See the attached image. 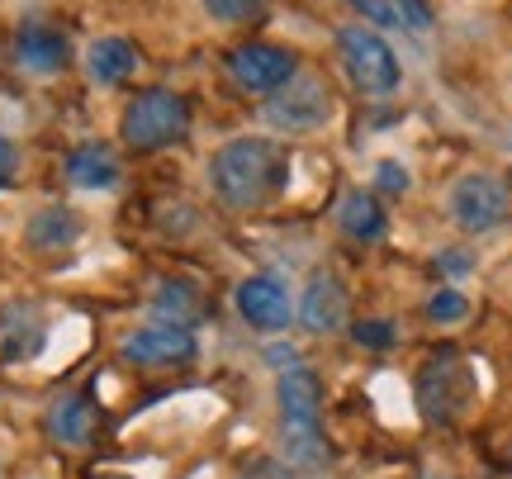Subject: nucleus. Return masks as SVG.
<instances>
[{
    "instance_id": "nucleus-1",
    "label": "nucleus",
    "mask_w": 512,
    "mask_h": 479,
    "mask_svg": "<svg viewBox=\"0 0 512 479\" xmlns=\"http://www.w3.org/2000/svg\"><path fill=\"white\" fill-rule=\"evenodd\" d=\"M209 185L228 209H266L290 185V152L271 138H233L209 157Z\"/></svg>"
},
{
    "instance_id": "nucleus-2",
    "label": "nucleus",
    "mask_w": 512,
    "mask_h": 479,
    "mask_svg": "<svg viewBox=\"0 0 512 479\" xmlns=\"http://www.w3.org/2000/svg\"><path fill=\"white\" fill-rule=\"evenodd\" d=\"M280 404V456L290 470H323L328 442H323V385L309 366L280 370L275 380Z\"/></svg>"
},
{
    "instance_id": "nucleus-3",
    "label": "nucleus",
    "mask_w": 512,
    "mask_h": 479,
    "mask_svg": "<svg viewBox=\"0 0 512 479\" xmlns=\"http://www.w3.org/2000/svg\"><path fill=\"white\" fill-rule=\"evenodd\" d=\"M124 143L138 152H162L171 143H181L190 133V105H185L176 91L166 86H152V91H138L124 105Z\"/></svg>"
},
{
    "instance_id": "nucleus-4",
    "label": "nucleus",
    "mask_w": 512,
    "mask_h": 479,
    "mask_svg": "<svg viewBox=\"0 0 512 479\" xmlns=\"http://www.w3.org/2000/svg\"><path fill=\"white\" fill-rule=\"evenodd\" d=\"M418 413L427 423H456L475 399V370L460 351H437L418 370Z\"/></svg>"
},
{
    "instance_id": "nucleus-5",
    "label": "nucleus",
    "mask_w": 512,
    "mask_h": 479,
    "mask_svg": "<svg viewBox=\"0 0 512 479\" xmlns=\"http://www.w3.org/2000/svg\"><path fill=\"white\" fill-rule=\"evenodd\" d=\"M337 53H342V67H347L351 86H356L361 95L399 91L403 67H399V57H394V48H389L375 29H366V24L342 29V34H337Z\"/></svg>"
},
{
    "instance_id": "nucleus-6",
    "label": "nucleus",
    "mask_w": 512,
    "mask_h": 479,
    "mask_svg": "<svg viewBox=\"0 0 512 479\" xmlns=\"http://www.w3.org/2000/svg\"><path fill=\"white\" fill-rule=\"evenodd\" d=\"M446 214L456 223L460 233H494L503 228L512 214V200H508V185L494 181V176H460L451 185V195H446Z\"/></svg>"
},
{
    "instance_id": "nucleus-7",
    "label": "nucleus",
    "mask_w": 512,
    "mask_h": 479,
    "mask_svg": "<svg viewBox=\"0 0 512 479\" xmlns=\"http://www.w3.org/2000/svg\"><path fill=\"white\" fill-rule=\"evenodd\" d=\"M119 356L138 370H181L200 356V337H195V328H185V323H162L157 318L147 328L128 332Z\"/></svg>"
},
{
    "instance_id": "nucleus-8",
    "label": "nucleus",
    "mask_w": 512,
    "mask_h": 479,
    "mask_svg": "<svg viewBox=\"0 0 512 479\" xmlns=\"http://www.w3.org/2000/svg\"><path fill=\"white\" fill-rule=\"evenodd\" d=\"M332 114H337V100H332V91L318 81V76H294L290 86H280L275 100L266 105V119H271L275 129H285V133L323 129Z\"/></svg>"
},
{
    "instance_id": "nucleus-9",
    "label": "nucleus",
    "mask_w": 512,
    "mask_h": 479,
    "mask_svg": "<svg viewBox=\"0 0 512 479\" xmlns=\"http://www.w3.org/2000/svg\"><path fill=\"white\" fill-rule=\"evenodd\" d=\"M228 72L238 81L242 91L252 95H275L280 86H290L299 76V57L280 43H242L228 53Z\"/></svg>"
},
{
    "instance_id": "nucleus-10",
    "label": "nucleus",
    "mask_w": 512,
    "mask_h": 479,
    "mask_svg": "<svg viewBox=\"0 0 512 479\" xmlns=\"http://www.w3.org/2000/svg\"><path fill=\"white\" fill-rule=\"evenodd\" d=\"M43 347H48V314L34 299L0 304V361L19 366V361H34Z\"/></svg>"
},
{
    "instance_id": "nucleus-11",
    "label": "nucleus",
    "mask_w": 512,
    "mask_h": 479,
    "mask_svg": "<svg viewBox=\"0 0 512 479\" xmlns=\"http://www.w3.org/2000/svg\"><path fill=\"white\" fill-rule=\"evenodd\" d=\"M15 62L34 76H57L72 62V43L48 19H24L15 29Z\"/></svg>"
},
{
    "instance_id": "nucleus-12",
    "label": "nucleus",
    "mask_w": 512,
    "mask_h": 479,
    "mask_svg": "<svg viewBox=\"0 0 512 479\" xmlns=\"http://www.w3.org/2000/svg\"><path fill=\"white\" fill-rule=\"evenodd\" d=\"M238 318L247 323L252 332H280L290 328V290L280 285L275 276H247L238 285Z\"/></svg>"
},
{
    "instance_id": "nucleus-13",
    "label": "nucleus",
    "mask_w": 512,
    "mask_h": 479,
    "mask_svg": "<svg viewBox=\"0 0 512 479\" xmlns=\"http://www.w3.org/2000/svg\"><path fill=\"white\" fill-rule=\"evenodd\" d=\"M81 233H86V219L76 214L72 204H43L24 223V247L38 252V257H57V252H72Z\"/></svg>"
},
{
    "instance_id": "nucleus-14",
    "label": "nucleus",
    "mask_w": 512,
    "mask_h": 479,
    "mask_svg": "<svg viewBox=\"0 0 512 479\" xmlns=\"http://www.w3.org/2000/svg\"><path fill=\"white\" fill-rule=\"evenodd\" d=\"M299 323L313 332V337H332V332L347 328V290L332 271H318L309 280V290L299 299Z\"/></svg>"
},
{
    "instance_id": "nucleus-15",
    "label": "nucleus",
    "mask_w": 512,
    "mask_h": 479,
    "mask_svg": "<svg viewBox=\"0 0 512 479\" xmlns=\"http://www.w3.org/2000/svg\"><path fill=\"white\" fill-rule=\"evenodd\" d=\"M48 437H53L57 446H72V451L91 446L95 442V404L86 394H62V399L48 408Z\"/></svg>"
},
{
    "instance_id": "nucleus-16",
    "label": "nucleus",
    "mask_w": 512,
    "mask_h": 479,
    "mask_svg": "<svg viewBox=\"0 0 512 479\" xmlns=\"http://www.w3.org/2000/svg\"><path fill=\"white\" fill-rule=\"evenodd\" d=\"M67 181L76 190H110L119 185V157H114L110 143H76L67 152Z\"/></svg>"
},
{
    "instance_id": "nucleus-17",
    "label": "nucleus",
    "mask_w": 512,
    "mask_h": 479,
    "mask_svg": "<svg viewBox=\"0 0 512 479\" xmlns=\"http://www.w3.org/2000/svg\"><path fill=\"white\" fill-rule=\"evenodd\" d=\"M337 223L342 233L356 242H380L389 233V219H384V204L370 195V190H347L342 204H337Z\"/></svg>"
},
{
    "instance_id": "nucleus-18",
    "label": "nucleus",
    "mask_w": 512,
    "mask_h": 479,
    "mask_svg": "<svg viewBox=\"0 0 512 479\" xmlns=\"http://www.w3.org/2000/svg\"><path fill=\"white\" fill-rule=\"evenodd\" d=\"M86 67H91L95 81H105V86H114V81H124V76H133V67H138V48H133L128 38H119V34L95 38L91 48H86Z\"/></svg>"
},
{
    "instance_id": "nucleus-19",
    "label": "nucleus",
    "mask_w": 512,
    "mask_h": 479,
    "mask_svg": "<svg viewBox=\"0 0 512 479\" xmlns=\"http://www.w3.org/2000/svg\"><path fill=\"white\" fill-rule=\"evenodd\" d=\"M152 309H157L162 323H185V328H195L200 295H195L185 280H162V285H157V295H152Z\"/></svg>"
},
{
    "instance_id": "nucleus-20",
    "label": "nucleus",
    "mask_w": 512,
    "mask_h": 479,
    "mask_svg": "<svg viewBox=\"0 0 512 479\" xmlns=\"http://www.w3.org/2000/svg\"><path fill=\"white\" fill-rule=\"evenodd\" d=\"M271 0H204V10L219 19V24H252Z\"/></svg>"
},
{
    "instance_id": "nucleus-21",
    "label": "nucleus",
    "mask_w": 512,
    "mask_h": 479,
    "mask_svg": "<svg viewBox=\"0 0 512 479\" xmlns=\"http://www.w3.org/2000/svg\"><path fill=\"white\" fill-rule=\"evenodd\" d=\"M465 314H470V299L460 295V290H437V295L427 299V318L432 323H460Z\"/></svg>"
},
{
    "instance_id": "nucleus-22",
    "label": "nucleus",
    "mask_w": 512,
    "mask_h": 479,
    "mask_svg": "<svg viewBox=\"0 0 512 479\" xmlns=\"http://www.w3.org/2000/svg\"><path fill=\"white\" fill-rule=\"evenodd\" d=\"M351 337H356V342H361V347H394V337H399V332H394V323H389V318H366V323H351Z\"/></svg>"
},
{
    "instance_id": "nucleus-23",
    "label": "nucleus",
    "mask_w": 512,
    "mask_h": 479,
    "mask_svg": "<svg viewBox=\"0 0 512 479\" xmlns=\"http://www.w3.org/2000/svg\"><path fill=\"white\" fill-rule=\"evenodd\" d=\"M238 479H294V470L285 461H252Z\"/></svg>"
},
{
    "instance_id": "nucleus-24",
    "label": "nucleus",
    "mask_w": 512,
    "mask_h": 479,
    "mask_svg": "<svg viewBox=\"0 0 512 479\" xmlns=\"http://www.w3.org/2000/svg\"><path fill=\"white\" fill-rule=\"evenodd\" d=\"M375 181H380V190H389V195H399V190H408V171H403L399 162H380V171H375Z\"/></svg>"
},
{
    "instance_id": "nucleus-25",
    "label": "nucleus",
    "mask_w": 512,
    "mask_h": 479,
    "mask_svg": "<svg viewBox=\"0 0 512 479\" xmlns=\"http://www.w3.org/2000/svg\"><path fill=\"white\" fill-rule=\"evenodd\" d=\"M15 166H19V148L0 133V185H10L15 181Z\"/></svg>"
},
{
    "instance_id": "nucleus-26",
    "label": "nucleus",
    "mask_w": 512,
    "mask_h": 479,
    "mask_svg": "<svg viewBox=\"0 0 512 479\" xmlns=\"http://www.w3.org/2000/svg\"><path fill=\"white\" fill-rule=\"evenodd\" d=\"M437 266H441V271H451V276H465L475 261H470V252H441Z\"/></svg>"
},
{
    "instance_id": "nucleus-27",
    "label": "nucleus",
    "mask_w": 512,
    "mask_h": 479,
    "mask_svg": "<svg viewBox=\"0 0 512 479\" xmlns=\"http://www.w3.org/2000/svg\"><path fill=\"white\" fill-rule=\"evenodd\" d=\"M266 356H271V366H275V370H290V366H299V351H294V347H271V351H266Z\"/></svg>"
},
{
    "instance_id": "nucleus-28",
    "label": "nucleus",
    "mask_w": 512,
    "mask_h": 479,
    "mask_svg": "<svg viewBox=\"0 0 512 479\" xmlns=\"http://www.w3.org/2000/svg\"><path fill=\"white\" fill-rule=\"evenodd\" d=\"M95 479H128V475H95Z\"/></svg>"
}]
</instances>
